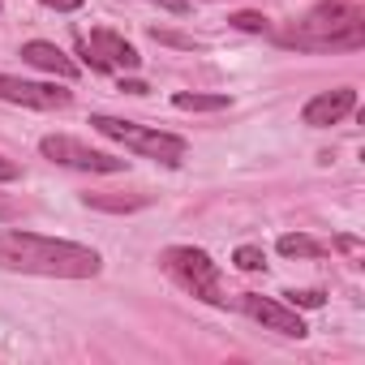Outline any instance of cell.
I'll use <instances>...</instances> for the list:
<instances>
[{"mask_svg": "<svg viewBox=\"0 0 365 365\" xmlns=\"http://www.w3.org/2000/svg\"><path fill=\"white\" fill-rule=\"evenodd\" d=\"M43 9H56V14H73V9H82V0H39Z\"/></svg>", "mask_w": 365, "mask_h": 365, "instance_id": "ac0fdd59", "label": "cell"}, {"mask_svg": "<svg viewBox=\"0 0 365 365\" xmlns=\"http://www.w3.org/2000/svg\"><path fill=\"white\" fill-rule=\"evenodd\" d=\"M0 267L52 279H91L103 271V258L91 245L56 241L43 232H0Z\"/></svg>", "mask_w": 365, "mask_h": 365, "instance_id": "6da1fadb", "label": "cell"}, {"mask_svg": "<svg viewBox=\"0 0 365 365\" xmlns=\"http://www.w3.org/2000/svg\"><path fill=\"white\" fill-rule=\"evenodd\" d=\"M39 150H43L52 163L82 168V172H125V168H129V159H116V155H108V150H95V146H86V142H78V138H69V133L43 138Z\"/></svg>", "mask_w": 365, "mask_h": 365, "instance_id": "5b68a950", "label": "cell"}, {"mask_svg": "<svg viewBox=\"0 0 365 365\" xmlns=\"http://www.w3.org/2000/svg\"><path fill=\"white\" fill-rule=\"evenodd\" d=\"M279 43L297 52H356L365 48V14L344 0H322L292 31L279 35Z\"/></svg>", "mask_w": 365, "mask_h": 365, "instance_id": "7a4b0ae2", "label": "cell"}, {"mask_svg": "<svg viewBox=\"0 0 365 365\" xmlns=\"http://www.w3.org/2000/svg\"><path fill=\"white\" fill-rule=\"evenodd\" d=\"M352 108H356V91H352V86H335V91L314 95V99L305 103L301 120H305L309 129H327V125H339Z\"/></svg>", "mask_w": 365, "mask_h": 365, "instance_id": "9c48e42d", "label": "cell"}, {"mask_svg": "<svg viewBox=\"0 0 365 365\" xmlns=\"http://www.w3.org/2000/svg\"><path fill=\"white\" fill-rule=\"evenodd\" d=\"M241 309H245L254 322H262L267 331H279V335H292V339H301V335L309 331L292 305L271 301V297H258V292H241Z\"/></svg>", "mask_w": 365, "mask_h": 365, "instance_id": "52a82bcc", "label": "cell"}, {"mask_svg": "<svg viewBox=\"0 0 365 365\" xmlns=\"http://www.w3.org/2000/svg\"><path fill=\"white\" fill-rule=\"evenodd\" d=\"M284 301H288V305H292V309H318V305H322V301H327V297H322V292H318V288H301V292H297V288H292V292H284Z\"/></svg>", "mask_w": 365, "mask_h": 365, "instance_id": "2e32d148", "label": "cell"}, {"mask_svg": "<svg viewBox=\"0 0 365 365\" xmlns=\"http://www.w3.org/2000/svg\"><path fill=\"white\" fill-rule=\"evenodd\" d=\"M339 250H348V254H356L361 245H356V237H339Z\"/></svg>", "mask_w": 365, "mask_h": 365, "instance_id": "7402d4cb", "label": "cell"}, {"mask_svg": "<svg viewBox=\"0 0 365 365\" xmlns=\"http://www.w3.org/2000/svg\"><path fill=\"white\" fill-rule=\"evenodd\" d=\"M91 129L103 133V138H112V142H120L133 155H146V159L163 163V168H176L180 159H185V138L163 133V129H150V125H138V120H120V116L95 112L91 116Z\"/></svg>", "mask_w": 365, "mask_h": 365, "instance_id": "3957f363", "label": "cell"}, {"mask_svg": "<svg viewBox=\"0 0 365 365\" xmlns=\"http://www.w3.org/2000/svg\"><path fill=\"white\" fill-rule=\"evenodd\" d=\"M22 61L26 65H35V69H43V73H52V78H65V82H73L82 69H78V61H69L56 43H48V39H31V43H22Z\"/></svg>", "mask_w": 365, "mask_h": 365, "instance_id": "30bf717a", "label": "cell"}, {"mask_svg": "<svg viewBox=\"0 0 365 365\" xmlns=\"http://www.w3.org/2000/svg\"><path fill=\"white\" fill-rule=\"evenodd\" d=\"M172 108H180V112H224V108H228V95H198V91H176V95H172Z\"/></svg>", "mask_w": 365, "mask_h": 365, "instance_id": "7c38bea8", "label": "cell"}, {"mask_svg": "<svg viewBox=\"0 0 365 365\" xmlns=\"http://www.w3.org/2000/svg\"><path fill=\"white\" fill-rule=\"evenodd\" d=\"M150 35H155L159 43H172V48H198V39H190V35H176V31H159V26H155Z\"/></svg>", "mask_w": 365, "mask_h": 365, "instance_id": "e0dca14e", "label": "cell"}, {"mask_svg": "<svg viewBox=\"0 0 365 365\" xmlns=\"http://www.w3.org/2000/svg\"><path fill=\"white\" fill-rule=\"evenodd\" d=\"M82 48H86V65H91L95 73H108V69H138V65H142L138 48L125 43V39L112 35V31H91V39H86Z\"/></svg>", "mask_w": 365, "mask_h": 365, "instance_id": "8992f818", "label": "cell"}, {"mask_svg": "<svg viewBox=\"0 0 365 365\" xmlns=\"http://www.w3.org/2000/svg\"><path fill=\"white\" fill-rule=\"evenodd\" d=\"M0 99L22 103V108H39V112L69 108V91H61L52 82H22V78H9V73H0Z\"/></svg>", "mask_w": 365, "mask_h": 365, "instance_id": "ba28073f", "label": "cell"}, {"mask_svg": "<svg viewBox=\"0 0 365 365\" xmlns=\"http://www.w3.org/2000/svg\"><path fill=\"white\" fill-rule=\"evenodd\" d=\"M150 5H159L168 14H190V0H150Z\"/></svg>", "mask_w": 365, "mask_h": 365, "instance_id": "d6986e66", "label": "cell"}, {"mask_svg": "<svg viewBox=\"0 0 365 365\" xmlns=\"http://www.w3.org/2000/svg\"><path fill=\"white\" fill-rule=\"evenodd\" d=\"M159 267L185 288L190 297L207 301V305H224V288H220V267L211 262L207 250H194V245H172L159 254Z\"/></svg>", "mask_w": 365, "mask_h": 365, "instance_id": "277c9868", "label": "cell"}, {"mask_svg": "<svg viewBox=\"0 0 365 365\" xmlns=\"http://www.w3.org/2000/svg\"><path fill=\"white\" fill-rule=\"evenodd\" d=\"M120 91H125V95H146L150 86H146V82H138V78H129V82H120Z\"/></svg>", "mask_w": 365, "mask_h": 365, "instance_id": "ffe728a7", "label": "cell"}, {"mask_svg": "<svg viewBox=\"0 0 365 365\" xmlns=\"http://www.w3.org/2000/svg\"><path fill=\"white\" fill-rule=\"evenodd\" d=\"M228 22H232L237 31H245V35H267V31H271L267 14H258V9H241V14H232Z\"/></svg>", "mask_w": 365, "mask_h": 365, "instance_id": "5bb4252c", "label": "cell"}, {"mask_svg": "<svg viewBox=\"0 0 365 365\" xmlns=\"http://www.w3.org/2000/svg\"><path fill=\"white\" fill-rule=\"evenodd\" d=\"M86 207L95 211H112V215H129V211H142L150 207V194H82Z\"/></svg>", "mask_w": 365, "mask_h": 365, "instance_id": "8fae6325", "label": "cell"}, {"mask_svg": "<svg viewBox=\"0 0 365 365\" xmlns=\"http://www.w3.org/2000/svg\"><path fill=\"white\" fill-rule=\"evenodd\" d=\"M232 262H237V271H262V267H267V254H262L258 245H241V250L232 254Z\"/></svg>", "mask_w": 365, "mask_h": 365, "instance_id": "9a60e30c", "label": "cell"}, {"mask_svg": "<svg viewBox=\"0 0 365 365\" xmlns=\"http://www.w3.org/2000/svg\"><path fill=\"white\" fill-rule=\"evenodd\" d=\"M14 211H18L14 202H0V220H5V215H14Z\"/></svg>", "mask_w": 365, "mask_h": 365, "instance_id": "603a6c76", "label": "cell"}, {"mask_svg": "<svg viewBox=\"0 0 365 365\" xmlns=\"http://www.w3.org/2000/svg\"><path fill=\"white\" fill-rule=\"evenodd\" d=\"M279 254H284V258H322L327 245L314 241V237H305V232H284V237H279Z\"/></svg>", "mask_w": 365, "mask_h": 365, "instance_id": "4fadbf2b", "label": "cell"}, {"mask_svg": "<svg viewBox=\"0 0 365 365\" xmlns=\"http://www.w3.org/2000/svg\"><path fill=\"white\" fill-rule=\"evenodd\" d=\"M14 176H18V163L0 155V180H14Z\"/></svg>", "mask_w": 365, "mask_h": 365, "instance_id": "44dd1931", "label": "cell"}]
</instances>
